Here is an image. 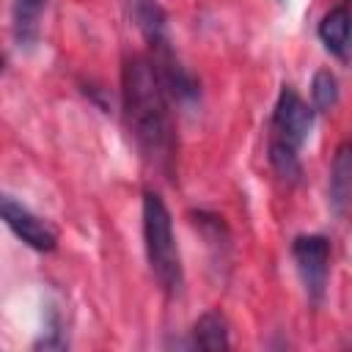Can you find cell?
<instances>
[{
	"instance_id": "6da1fadb",
	"label": "cell",
	"mask_w": 352,
	"mask_h": 352,
	"mask_svg": "<svg viewBox=\"0 0 352 352\" xmlns=\"http://www.w3.org/2000/svg\"><path fill=\"white\" fill-rule=\"evenodd\" d=\"M124 85V113L129 132L143 154V160L170 173L176 157V132L168 110V91L160 80V72L151 58L135 55L124 63L121 74Z\"/></svg>"
},
{
	"instance_id": "7a4b0ae2",
	"label": "cell",
	"mask_w": 352,
	"mask_h": 352,
	"mask_svg": "<svg viewBox=\"0 0 352 352\" xmlns=\"http://www.w3.org/2000/svg\"><path fill=\"white\" fill-rule=\"evenodd\" d=\"M143 239H146L148 267L157 283L168 294H176L182 289V256L176 248L170 212L154 190L143 192Z\"/></svg>"
},
{
	"instance_id": "3957f363",
	"label": "cell",
	"mask_w": 352,
	"mask_h": 352,
	"mask_svg": "<svg viewBox=\"0 0 352 352\" xmlns=\"http://www.w3.org/2000/svg\"><path fill=\"white\" fill-rule=\"evenodd\" d=\"M292 256L297 261V270L302 275L305 292L319 300L324 294L327 283V264H330V242L319 234H305L292 242Z\"/></svg>"
},
{
	"instance_id": "277c9868",
	"label": "cell",
	"mask_w": 352,
	"mask_h": 352,
	"mask_svg": "<svg viewBox=\"0 0 352 352\" xmlns=\"http://www.w3.org/2000/svg\"><path fill=\"white\" fill-rule=\"evenodd\" d=\"M272 124L286 143L302 146L314 126V107H308V102H302V96L292 85H283L278 104H275Z\"/></svg>"
},
{
	"instance_id": "5b68a950",
	"label": "cell",
	"mask_w": 352,
	"mask_h": 352,
	"mask_svg": "<svg viewBox=\"0 0 352 352\" xmlns=\"http://www.w3.org/2000/svg\"><path fill=\"white\" fill-rule=\"evenodd\" d=\"M0 209H3V220H6V226H8V228H11L28 248L41 250V253L55 250V245H58V234H55L41 217H36L28 206L16 204L11 195H3Z\"/></svg>"
},
{
	"instance_id": "8992f818",
	"label": "cell",
	"mask_w": 352,
	"mask_h": 352,
	"mask_svg": "<svg viewBox=\"0 0 352 352\" xmlns=\"http://www.w3.org/2000/svg\"><path fill=\"white\" fill-rule=\"evenodd\" d=\"M327 201L338 217L352 212V143H341L336 148L333 168H330V184H327Z\"/></svg>"
},
{
	"instance_id": "52a82bcc",
	"label": "cell",
	"mask_w": 352,
	"mask_h": 352,
	"mask_svg": "<svg viewBox=\"0 0 352 352\" xmlns=\"http://www.w3.org/2000/svg\"><path fill=\"white\" fill-rule=\"evenodd\" d=\"M319 38L333 55H346L352 41V11L346 6L330 8L319 22Z\"/></svg>"
},
{
	"instance_id": "ba28073f",
	"label": "cell",
	"mask_w": 352,
	"mask_h": 352,
	"mask_svg": "<svg viewBox=\"0 0 352 352\" xmlns=\"http://www.w3.org/2000/svg\"><path fill=\"white\" fill-rule=\"evenodd\" d=\"M129 14L151 47L165 44V11L154 0H129Z\"/></svg>"
},
{
	"instance_id": "9c48e42d",
	"label": "cell",
	"mask_w": 352,
	"mask_h": 352,
	"mask_svg": "<svg viewBox=\"0 0 352 352\" xmlns=\"http://www.w3.org/2000/svg\"><path fill=\"white\" fill-rule=\"evenodd\" d=\"M47 0H14V38L19 47H30L38 41V19Z\"/></svg>"
},
{
	"instance_id": "30bf717a",
	"label": "cell",
	"mask_w": 352,
	"mask_h": 352,
	"mask_svg": "<svg viewBox=\"0 0 352 352\" xmlns=\"http://www.w3.org/2000/svg\"><path fill=\"white\" fill-rule=\"evenodd\" d=\"M192 344L201 349H228V324L220 311H206L192 324Z\"/></svg>"
},
{
	"instance_id": "8fae6325",
	"label": "cell",
	"mask_w": 352,
	"mask_h": 352,
	"mask_svg": "<svg viewBox=\"0 0 352 352\" xmlns=\"http://www.w3.org/2000/svg\"><path fill=\"white\" fill-rule=\"evenodd\" d=\"M270 165L275 168V173L283 182H292V184L300 182L302 168H300V160H297V146L286 143L283 138H278V140L270 143Z\"/></svg>"
},
{
	"instance_id": "7c38bea8",
	"label": "cell",
	"mask_w": 352,
	"mask_h": 352,
	"mask_svg": "<svg viewBox=\"0 0 352 352\" xmlns=\"http://www.w3.org/2000/svg\"><path fill=\"white\" fill-rule=\"evenodd\" d=\"M311 99H314V110H330V107L338 102V82H336L333 72L322 69V72L314 74Z\"/></svg>"
}]
</instances>
